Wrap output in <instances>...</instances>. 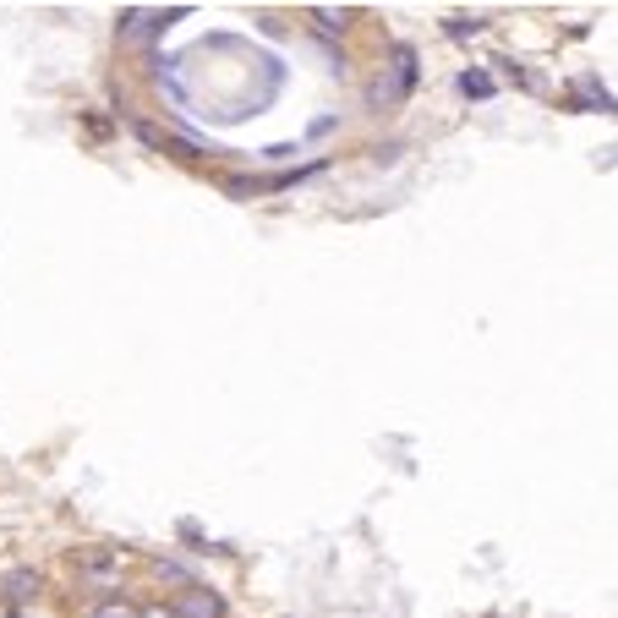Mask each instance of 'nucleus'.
<instances>
[{"mask_svg":"<svg viewBox=\"0 0 618 618\" xmlns=\"http://www.w3.org/2000/svg\"><path fill=\"white\" fill-rule=\"evenodd\" d=\"M39 591H44V575H39V569H11V575L0 580V597H6L11 613H28L33 602H39Z\"/></svg>","mask_w":618,"mask_h":618,"instance_id":"39448f33","label":"nucleus"},{"mask_svg":"<svg viewBox=\"0 0 618 618\" xmlns=\"http://www.w3.org/2000/svg\"><path fill=\"white\" fill-rule=\"evenodd\" d=\"M154 580H159V586H192V575H186V569L181 564H170V558H159V564H154Z\"/></svg>","mask_w":618,"mask_h":618,"instance_id":"6e6552de","label":"nucleus"},{"mask_svg":"<svg viewBox=\"0 0 618 618\" xmlns=\"http://www.w3.org/2000/svg\"><path fill=\"white\" fill-rule=\"evenodd\" d=\"M77 575H83L88 591H121V553H88L83 564H77Z\"/></svg>","mask_w":618,"mask_h":618,"instance_id":"20e7f679","label":"nucleus"},{"mask_svg":"<svg viewBox=\"0 0 618 618\" xmlns=\"http://www.w3.org/2000/svg\"><path fill=\"white\" fill-rule=\"evenodd\" d=\"M170 613H176V618H230V613H225V597H219L214 586H203V580L181 586L176 602H170Z\"/></svg>","mask_w":618,"mask_h":618,"instance_id":"f03ea898","label":"nucleus"},{"mask_svg":"<svg viewBox=\"0 0 618 618\" xmlns=\"http://www.w3.org/2000/svg\"><path fill=\"white\" fill-rule=\"evenodd\" d=\"M6 618H33V613H6Z\"/></svg>","mask_w":618,"mask_h":618,"instance_id":"9b49d317","label":"nucleus"},{"mask_svg":"<svg viewBox=\"0 0 618 618\" xmlns=\"http://www.w3.org/2000/svg\"><path fill=\"white\" fill-rule=\"evenodd\" d=\"M482 28H487L482 17H449V33H454V39H465V33H482Z\"/></svg>","mask_w":618,"mask_h":618,"instance_id":"1a4fd4ad","label":"nucleus"},{"mask_svg":"<svg viewBox=\"0 0 618 618\" xmlns=\"http://www.w3.org/2000/svg\"><path fill=\"white\" fill-rule=\"evenodd\" d=\"M170 17H181V11H137L132 6V11H121V22H115V39H121V50H137V44L159 39Z\"/></svg>","mask_w":618,"mask_h":618,"instance_id":"f257e3e1","label":"nucleus"},{"mask_svg":"<svg viewBox=\"0 0 618 618\" xmlns=\"http://www.w3.org/2000/svg\"><path fill=\"white\" fill-rule=\"evenodd\" d=\"M411 88H416V50H411V44H400V50H394V77H389V83L378 77L367 99L372 104H394V99H405Z\"/></svg>","mask_w":618,"mask_h":618,"instance_id":"7ed1b4c3","label":"nucleus"},{"mask_svg":"<svg viewBox=\"0 0 618 618\" xmlns=\"http://www.w3.org/2000/svg\"><path fill=\"white\" fill-rule=\"evenodd\" d=\"M137 618H176V613H170V602H143Z\"/></svg>","mask_w":618,"mask_h":618,"instance_id":"9d476101","label":"nucleus"},{"mask_svg":"<svg viewBox=\"0 0 618 618\" xmlns=\"http://www.w3.org/2000/svg\"><path fill=\"white\" fill-rule=\"evenodd\" d=\"M460 93L465 99H493V77L487 72H460Z\"/></svg>","mask_w":618,"mask_h":618,"instance_id":"0eeeda50","label":"nucleus"},{"mask_svg":"<svg viewBox=\"0 0 618 618\" xmlns=\"http://www.w3.org/2000/svg\"><path fill=\"white\" fill-rule=\"evenodd\" d=\"M88 618H137V608L121 597V591H115V597H99V602H93Z\"/></svg>","mask_w":618,"mask_h":618,"instance_id":"423d86ee","label":"nucleus"}]
</instances>
